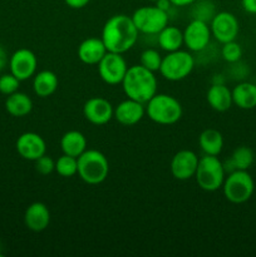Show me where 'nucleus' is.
<instances>
[{
  "instance_id": "1",
  "label": "nucleus",
  "mask_w": 256,
  "mask_h": 257,
  "mask_svg": "<svg viewBox=\"0 0 256 257\" xmlns=\"http://www.w3.org/2000/svg\"><path fill=\"white\" fill-rule=\"evenodd\" d=\"M138 29L132 18L125 14H115L104 23L102 38L108 52L123 53L132 49L138 39Z\"/></svg>"
},
{
  "instance_id": "2",
  "label": "nucleus",
  "mask_w": 256,
  "mask_h": 257,
  "mask_svg": "<svg viewBox=\"0 0 256 257\" xmlns=\"http://www.w3.org/2000/svg\"><path fill=\"white\" fill-rule=\"evenodd\" d=\"M120 84L127 98L141 103H147L157 93V78L155 73L141 64L128 67Z\"/></svg>"
},
{
  "instance_id": "3",
  "label": "nucleus",
  "mask_w": 256,
  "mask_h": 257,
  "mask_svg": "<svg viewBox=\"0 0 256 257\" xmlns=\"http://www.w3.org/2000/svg\"><path fill=\"white\" fill-rule=\"evenodd\" d=\"M146 104V114L157 124H175L182 117V105L170 94L156 93Z\"/></svg>"
},
{
  "instance_id": "4",
  "label": "nucleus",
  "mask_w": 256,
  "mask_h": 257,
  "mask_svg": "<svg viewBox=\"0 0 256 257\" xmlns=\"http://www.w3.org/2000/svg\"><path fill=\"white\" fill-rule=\"evenodd\" d=\"M78 160V176L87 185H99L104 182L109 173L107 157L97 150H85Z\"/></svg>"
},
{
  "instance_id": "5",
  "label": "nucleus",
  "mask_w": 256,
  "mask_h": 257,
  "mask_svg": "<svg viewBox=\"0 0 256 257\" xmlns=\"http://www.w3.org/2000/svg\"><path fill=\"white\" fill-rule=\"evenodd\" d=\"M225 177L226 172L223 163L218 160L217 156L205 155L200 158L195 178L201 190L207 192H215L220 190L222 188Z\"/></svg>"
},
{
  "instance_id": "6",
  "label": "nucleus",
  "mask_w": 256,
  "mask_h": 257,
  "mask_svg": "<svg viewBox=\"0 0 256 257\" xmlns=\"http://www.w3.org/2000/svg\"><path fill=\"white\" fill-rule=\"evenodd\" d=\"M222 191L228 202L241 205L251 198L255 191V182L247 171L236 170L225 177Z\"/></svg>"
},
{
  "instance_id": "7",
  "label": "nucleus",
  "mask_w": 256,
  "mask_h": 257,
  "mask_svg": "<svg viewBox=\"0 0 256 257\" xmlns=\"http://www.w3.org/2000/svg\"><path fill=\"white\" fill-rule=\"evenodd\" d=\"M195 68V59L192 55L186 50H175L167 53L162 58L160 73L165 79L170 82H178L191 74Z\"/></svg>"
},
{
  "instance_id": "8",
  "label": "nucleus",
  "mask_w": 256,
  "mask_h": 257,
  "mask_svg": "<svg viewBox=\"0 0 256 257\" xmlns=\"http://www.w3.org/2000/svg\"><path fill=\"white\" fill-rule=\"evenodd\" d=\"M138 32L148 35H157L168 25V13L155 7H141L135 10L132 17Z\"/></svg>"
},
{
  "instance_id": "9",
  "label": "nucleus",
  "mask_w": 256,
  "mask_h": 257,
  "mask_svg": "<svg viewBox=\"0 0 256 257\" xmlns=\"http://www.w3.org/2000/svg\"><path fill=\"white\" fill-rule=\"evenodd\" d=\"M97 65L99 77L109 85L120 84L128 70L127 62L119 53L107 52Z\"/></svg>"
},
{
  "instance_id": "10",
  "label": "nucleus",
  "mask_w": 256,
  "mask_h": 257,
  "mask_svg": "<svg viewBox=\"0 0 256 257\" xmlns=\"http://www.w3.org/2000/svg\"><path fill=\"white\" fill-rule=\"evenodd\" d=\"M210 28L212 37L221 44L236 40L240 32L237 18L228 12H221L213 15Z\"/></svg>"
},
{
  "instance_id": "11",
  "label": "nucleus",
  "mask_w": 256,
  "mask_h": 257,
  "mask_svg": "<svg viewBox=\"0 0 256 257\" xmlns=\"http://www.w3.org/2000/svg\"><path fill=\"white\" fill-rule=\"evenodd\" d=\"M10 73L18 78L20 82L34 77L38 68V58L30 49L20 48L15 50L9 60Z\"/></svg>"
},
{
  "instance_id": "12",
  "label": "nucleus",
  "mask_w": 256,
  "mask_h": 257,
  "mask_svg": "<svg viewBox=\"0 0 256 257\" xmlns=\"http://www.w3.org/2000/svg\"><path fill=\"white\" fill-rule=\"evenodd\" d=\"M211 28L203 20L192 19L183 30V44L191 52H202L210 44Z\"/></svg>"
},
{
  "instance_id": "13",
  "label": "nucleus",
  "mask_w": 256,
  "mask_h": 257,
  "mask_svg": "<svg viewBox=\"0 0 256 257\" xmlns=\"http://www.w3.org/2000/svg\"><path fill=\"white\" fill-rule=\"evenodd\" d=\"M83 115L94 125H104L114 115V108L105 98L92 97L83 105Z\"/></svg>"
},
{
  "instance_id": "14",
  "label": "nucleus",
  "mask_w": 256,
  "mask_h": 257,
  "mask_svg": "<svg viewBox=\"0 0 256 257\" xmlns=\"http://www.w3.org/2000/svg\"><path fill=\"white\" fill-rule=\"evenodd\" d=\"M198 161L193 151L181 150L176 153L171 161V173L173 177L178 181H187L195 177L196 170H197Z\"/></svg>"
},
{
  "instance_id": "15",
  "label": "nucleus",
  "mask_w": 256,
  "mask_h": 257,
  "mask_svg": "<svg viewBox=\"0 0 256 257\" xmlns=\"http://www.w3.org/2000/svg\"><path fill=\"white\" fill-rule=\"evenodd\" d=\"M17 152L27 161H37L47 152V145L43 137L34 132H25L17 140Z\"/></svg>"
},
{
  "instance_id": "16",
  "label": "nucleus",
  "mask_w": 256,
  "mask_h": 257,
  "mask_svg": "<svg viewBox=\"0 0 256 257\" xmlns=\"http://www.w3.org/2000/svg\"><path fill=\"white\" fill-rule=\"evenodd\" d=\"M146 114L145 103H141L138 100L127 98L125 100L120 102L117 107L114 108V115L118 123L122 125H135L142 120Z\"/></svg>"
},
{
  "instance_id": "17",
  "label": "nucleus",
  "mask_w": 256,
  "mask_h": 257,
  "mask_svg": "<svg viewBox=\"0 0 256 257\" xmlns=\"http://www.w3.org/2000/svg\"><path fill=\"white\" fill-rule=\"evenodd\" d=\"M24 223L28 230L33 232H42L50 223L49 208L43 202L32 203L25 210Z\"/></svg>"
},
{
  "instance_id": "18",
  "label": "nucleus",
  "mask_w": 256,
  "mask_h": 257,
  "mask_svg": "<svg viewBox=\"0 0 256 257\" xmlns=\"http://www.w3.org/2000/svg\"><path fill=\"white\" fill-rule=\"evenodd\" d=\"M107 48L100 38H87L78 47V58L88 65H97L107 54Z\"/></svg>"
},
{
  "instance_id": "19",
  "label": "nucleus",
  "mask_w": 256,
  "mask_h": 257,
  "mask_svg": "<svg viewBox=\"0 0 256 257\" xmlns=\"http://www.w3.org/2000/svg\"><path fill=\"white\" fill-rule=\"evenodd\" d=\"M206 99L210 107L216 112H226L233 104L232 90L228 89L225 83H212L207 90Z\"/></svg>"
},
{
  "instance_id": "20",
  "label": "nucleus",
  "mask_w": 256,
  "mask_h": 257,
  "mask_svg": "<svg viewBox=\"0 0 256 257\" xmlns=\"http://www.w3.org/2000/svg\"><path fill=\"white\" fill-rule=\"evenodd\" d=\"M59 80L57 74L52 70H42L37 73L33 79V89L34 93L40 98H48L54 94L58 89Z\"/></svg>"
},
{
  "instance_id": "21",
  "label": "nucleus",
  "mask_w": 256,
  "mask_h": 257,
  "mask_svg": "<svg viewBox=\"0 0 256 257\" xmlns=\"http://www.w3.org/2000/svg\"><path fill=\"white\" fill-rule=\"evenodd\" d=\"M232 102L241 109H253L256 107V84L238 83L232 89Z\"/></svg>"
},
{
  "instance_id": "22",
  "label": "nucleus",
  "mask_w": 256,
  "mask_h": 257,
  "mask_svg": "<svg viewBox=\"0 0 256 257\" xmlns=\"http://www.w3.org/2000/svg\"><path fill=\"white\" fill-rule=\"evenodd\" d=\"M60 148L64 155L78 158L87 150V140L79 131H68L60 140Z\"/></svg>"
},
{
  "instance_id": "23",
  "label": "nucleus",
  "mask_w": 256,
  "mask_h": 257,
  "mask_svg": "<svg viewBox=\"0 0 256 257\" xmlns=\"http://www.w3.org/2000/svg\"><path fill=\"white\" fill-rule=\"evenodd\" d=\"M5 108L13 117H25L33 109V100L28 94L22 92H15L8 95L5 100Z\"/></svg>"
},
{
  "instance_id": "24",
  "label": "nucleus",
  "mask_w": 256,
  "mask_h": 257,
  "mask_svg": "<svg viewBox=\"0 0 256 257\" xmlns=\"http://www.w3.org/2000/svg\"><path fill=\"white\" fill-rule=\"evenodd\" d=\"M157 42L165 52H175L183 45V32L173 25H167L158 33Z\"/></svg>"
},
{
  "instance_id": "25",
  "label": "nucleus",
  "mask_w": 256,
  "mask_h": 257,
  "mask_svg": "<svg viewBox=\"0 0 256 257\" xmlns=\"http://www.w3.org/2000/svg\"><path fill=\"white\" fill-rule=\"evenodd\" d=\"M198 145L205 155L218 156L222 152L223 137L215 128H207L198 137Z\"/></svg>"
},
{
  "instance_id": "26",
  "label": "nucleus",
  "mask_w": 256,
  "mask_h": 257,
  "mask_svg": "<svg viewBox=\"0 0 256 257\" xmlns=\"http://www.w3.org/2000/svg\"><path fill=\"white\" fill-rule=\"evenodd\" d=\"M228 161H230L235 171H247L252 166L253 161H255V155H253V151L250 147L240 146V147H237L233 151Z\"/></svg>"
},
{
  "instance_id": "27",
  "label": "nucleus",
  "mask_w": 256,
  "mask_h": 257,
  "mask_svg": "<svg viewBox=\"0 0 256 257\" xmlns=\"http://www.w3.org/2000/svg\"><path fill=\"white\" fill-rule=\"evenodd\" d=\"M55 172L64 178L73 177L78 172V160L63 153V156L55 161Z\"/></svg>"
},
{
  "instance_id": "28",
  "label": "nucleus",
  "mask_w": 256,
  "mask_h": 257,
  "mask_svg": "<svg viewBox=\"0 0 256 257\" xmlns=\"http://www.w3.org/2000/svg\"><path fill=\"white\" fill-rule=\"evenodd\" d=\"M141 65L145 68H147L151 72H160L161 63H162V57L158 53V50L152 49V48H148V49L143 50L142 54L140 58Z\"/></svg>"
},
{
  "instance_id": "29",
  "label": "nucleus",
  "mask_w": 256,
  "mask_h": 257,
  "mask_svg": "<svg viewBox=\"0 0 256 257\" xmlns=\"http://www.w3.org/2000/svg\"><path fill=\"white\" fill-rule=\"evenodd\" d=\"M221 57L227 63H237L242 57V48L235 40L223 43L221 48Z\"/></svg>"
},
{
  "instance_id": "30",
  "label": "nucleus",
  "mask_w": 256,
  "mask_h": 257,
  "mask_svg": "<svg viewBox=\"0 0 256 257\" xmlns=\"http://www.w3.org/2000/svg\"><path fill=\"white\" fill-rule=\"evenodd\" d=\"M193 19L203 20V22L207 23V20H210L215 15V7L211 2H207V0H202V2L198 3L195 8H193Z\"/></svg>"
},
{
  "instance_id": "31",
  "label": "nucleus",
  "mask_w": 256,
  "mask_h": 257,
  "mask_svg": "<svg viewBox=\"0 0 256 257\" xmlns=\"http://www.w3.org/2000/svg\"><path fill=\"white\" fill-rule=\"evenodd\" d=\"M20 85V80L12 73L9 74H3L0 77V93L5 95H10L13 93L18 92Z\"/></svg>"
},
{
  "instance_id": "32",
  "label": "nucleus",
  "mask_w": 256,
  "mask_h": 257,
  "mask_svg": "<svg viewBox=\"0 0 256 257\" xmlns=\"http://www.w3.org/2000/svg\"><path fill=\"white\" fill-rule=\"evenodd\" d=\"M35 162V170L40 173V175H50L53 171H55V161L49 156L44 155L42 157L38 158Z\"/></svg>"
},
{
  "instance_id": "33",
  "label": "nucleus",
  "mask_w": 256,
  "mask_h": 257,
  "mask_svg": "<svg viewBox=\"0 0 256 257\" xmlns=\"http://www.w3.org/2000/svg\"><path fill=\"white\" fill-rule=\"evenodd\" d=\"M241 5L246 13L256 15V0H241Z\"/></svg>"
},
{
  "instance_id": "34",
  "label": "nucleus",
  "mask_w": 256,
  "mask_h": 257,
  "mask_svg": "<svg viewBox=\"0 0 256 257\" xmlns=\"http://www.w3.org/2000/svg\"><path fill=\"white\" fill-rule=\"evenodd\" d=\"M90 0H64L65 4L72 9H82L89 4Z\"/></svg>"
},
{
  "instance_id": "35",
  "label": "nucleus",
  "mask_w": 256,
  "mask_h": 257,
  "mask_svg": "<svg viewBox=\"0 0 256 257\" xmlns=\"http://www.w3.org/2000/svg\"><path fill=\"white\" fill-rule=\"evenodd\" d=\"M173 7H188L196 3L197 0H170Z\"/></svg>"
},
{
  "instance_id": "36",
  "label": "nucleus",
  "mask_w": 256,
  "mask_h": 257,
  "mask_svg": "<svg viewBox=\"0 0 256 257\" xmlns=\"http://www.w3.org/2000/svg\"><path fill=\"white\" fill-rule=\"evenodd\" d=\"M7 62H8L7 53H5L4 48L0 45V72H2V70L5 68V65H7Z\"/></svg>"
},
{
  "instance_id": "37",
  "label": "nucleus",
  "mask_w": 256,
  "mask_h": 257,
  "mask_svg": "<svg viewBox=\"0 0 256 257\" xmlns=\"http://www.w3.org/2000/svg\"><path fill=\"white\" fill-rule=\"evenodd\" d=\"M156 5H157L160 9L165 10V12L168 13V10H170L172 3H171L170 0H157V2H156Z\"/></svg>"
},
{
  "instance_id": "38",
  "label": "nucleus",
  "mask_w": 256,
  "mask_h": 257,
  "mask_svg": "<svg viewBox=\"0 0 256 257\" xmlns=\"http://www.w3.org/2000/svg\"><path fill=\"white\" fill-rule=\"evenodd\" d=\"M148 2H153V3H156V2H157V0H148Z\"/></svg>"
}]
</instances>
